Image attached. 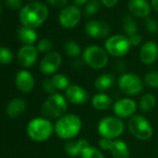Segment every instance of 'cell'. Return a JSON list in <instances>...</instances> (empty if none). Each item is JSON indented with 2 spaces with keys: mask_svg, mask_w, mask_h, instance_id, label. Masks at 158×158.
<instances>
[{
  "mask_svg": "<svg viewBox=\"0 0 158 158\" xmlns=\"http://www.w3.org/2000/svg\"><path fill=\"white\" fill-rule=\"evenodd\" d=\"M125 123L122 119L115 115H108L102 117L98 125L97 131L101 138L109 139H117L125 132Z\"/></svg>",
  "mask_w": 158,
  "mask_h": 158,
  "instance_id": "obj_4",
  "label": "cell"
},
{
  "mask_svg": "<svg viewBox=\"0 0 158 158\" xmlns=\"http://www.w3.org/2000/svg\"><path fill=\"white\" fill-rule=\"evenodd\" d=\"M38 50L34 45H24L18 51V61L23 68L32 67L37 60Z\"/></svg>",
  "mask_w": 158,
  "mask_h": 158,
  "instance_id": "obj_15",
  "label": "cell"
},
{
  "mask_svg": "<svg viewBox=\"0 0 158 158\" xmlns=\"http://www.w3.org/2000/svg\"><path fill=\"white\" fill-rule=\"evenodd\" d=\"M101 1L100 0H90L87 4L85 9V15L87 17H91L95 15L101 9Z\"/></svg>",
  "mask_w": 158,
  "mask_h": 158,
  "instance_id": "obj_31",
  "label": "cell"
},
{
  "mask_svg": "<svg viewBox=\"0 0 158 158\" xmlns=\"http://www.w3.org/2000/svg\"><path fill=\"white\" fill-rule=\"evenodd\" d=\"M1 11H2V7H1V2H0V16H1Z\"/></svg>",
  "mask_w": 158,
  "mask_h": 158,
  "instance_id": "obj_43",
  "label": "cell"
},
{
  "mask_svg": "<svg viewBox=\"0 0 158 158\" xmlns=\"http://www.w3.org/2000/svg\"><path fill=\"white\" fill-rule=\"evenodd\" d=\"M117 86L120 91L127 96L133 97L139 95L144 89V82L137 73H124L118 80Z\"/></svg>",
  "mask_w": 158,
  "mask_h": 158,
  "instance_id": "obj_8",
  "label": "cell"
},
{
  "mask_svg": "<svg viewBox=\"0 0 158 158\" xmlns=\"http://www.w3.org/2000/svg\"><path fill=\"white\" fill-rule=\"evenodd\" d=\"M5 4L8 8L13 10H18L20 9H23L22 0H5Z\"/></svg>",
  "mask_w": 158,
  "mask_h": 158,
  "instance_id": "obj_36",
  "label": "cell"
},
{
  "mask_svg": "<svg viewBox=\"0 0 158 158\" xmlns=\"http://www.w3.org/2000/svg\"><path fill=\"white\" fill-rule=\"evenodd\" d=\"M81 20V12L76 6H66L59 15V22L63 28L73 29Z\"/></svg>",
  "mask_w": 158,
  "mask_h": 158,
  "instance_id": "obj_11",
  "label": "cell"
},
{
  "mask_svg": "<svg viewBox=\"0 0 158 158\" xmlns=\"http://www.w3.org/2000/svg\"><path fill=\"white\" fill-rule=\"evenodd\" d=\"M83 123L75 114H66L56 120L54 124V133L58 138L70 140L73 139L82 130Z\"/></svg>",
  "mask_w": 158,
  "mask_h": 158,
  "instance_id": "obj_1",
  "label": "cell"
},
{
  "mask_svg": "<svg viewBox=\"0 0 158 158\" xmlns=\"http://www.w3.org/2000/svg\"><path fill=\"white\" fill-rule=\"evenodd\" d=\"M42 88H43L44 91L47 94H48L49 96L57 93V89H56L55 86L53 85V82L51 80V78H46V79H44L43 82H42Z\"/></svg>",
  "mask_w": 158,
  "mask_h": 158,
  "instance_id": "obj_34",
  "label": "cell"
},
{
  "mask_svg": "<svg viewBox=\"0 0 158 158\" xmlns=\"http://www.w3.org/2000/svg\"><path fill=\"white\" fill-rule=\"evenodd\" d=\"M47 2L54 8H65L68 0H47Z\"/></svg>",
  "mask_w": 158,
  "mask_h": 158,
  "instance_id": "obj_37",
  "label": "cell"
},
{
  "mask_svg": "<svg viewBox=\"0 0 158 158\" xmlns=\"http://www.w3.org/2000/svg\"><path fill=\"white\" fill-rule=\"evenodd\" d=\"M129 133L139 140H148L153 135V128L148 119L141 114H135L128 119Z\"/></svg>",
  "mask_w": 158,
  "mask_h": 158,
  "instance_id": "obj_7",
  "label": "cell"
},
{
  "mask_svg": "<svg viewBox=\"0 0 158 158\" xmlns=\"http://www.w3.org/2000/svg\"><path fill=\"white\" fill-rule=\"evenodd\" d=\"M15 83L17 89L23 93H30L35 88V78L27 70H21L17 73Z\"/></svg>",
  "mask_w": 158,
  "mask_h": 158,
  "instance_id": "obj_17",
  "label": "cell"
},
{
  "mask_svg": "<svg viewBox=\"0 0 158 158\" xmlns=\"http://www.w3.org/2000/svg\"><path fill=\"white\" fill-rule=\"evenodd\" d=\"M80 158H105V156L101 149L89 144L83 150Z\"/></svg>",
  "mask_w": 158,
  "mask_h": 158,
  "instance_id": "obj_29",
  "label": "cell"
},
{
  "mask_svg": "<svg viewBox=\"0 0 158 158\" xmlns=\"http://www.w3.org/2000/svg\"><path fill=\"white\" fill-rule=\"evenodd\" d=\"M63 50H64V53L66 54V56H68L69 58H72V59H77L82 54L81 47L79 46V44L77 42L73 41V40L67 41L65 43Z\"/></svg>",
  "mask_w": 158,
  "mask_h": 158,
  "instance_id": "obj_27",
  "label": "cell"
},
{
  "mask_svg": "<svg viewBox=\"0 0 158 158\" xmlns=\"http://www.w3.org/2000/svg\"><path fill=\"white\" fill-rule=\"evenodd\" d=\"M151 6L152 8L158 12V0H152L151 1Z\"/></svg>",
  "mask_w": 158,
  "mask_h": 158,
  "instance_id": "obj_42",
  "label": "cell"
},
{
  "mask_svg": "<svg viewBox=\"0 0 158 158\" xmlns=\"http://www.w3.org/2000/svg\"><path fill=\"white\" fill-rule=\"evenodd\" d=\"M73 5L78 8V7H82L86 4H88L89 0H73Z\"/></svg>",
  "mask_w": 158,
  "mask_h": 158,
  "instance_id": "obj_40",
  "label": "cell"
},
{
  "mask_svg": "<svg viewBox=\"0 0 158 158\" xmlns=\"http://www.w3.org/2000/svg\"><path fill=\"white\" fill-rule=\"evenodd\" d=\"M18 37L24 45H33L37 39V34L35 29L23 26L18 30Z\"/></svg>",
  "mask_w": 158,
  "mask_h": 158,
  "instance_id": "obj_25",
  "label": "cell"
},
{
  "mask_svg": "<svg viewBox=\"0 0 158 158\" xmlns=\"http://www.w3.org/2000/svg\"><path fill=\"white\" fill-rule=\"evenodd\" d=\"M108 152L114 158H129L130 151L127 143L120 139H112Z\"/></svg>",
  "mask_w": 158,
  "mask_h": 158,
  "instance_id": "obj_20",
  "label": "cell"
},
{
  "mask_svg": "<svg viewBox=\"0 0 158 158\" xmlns=\"http://www.w3.org/2000/svg\"><path fill=\"white\" fill-rule=\"evenodd\" d=\"M139 60L145 65L153 64L158 59V45L153 41L145 42L139 49Z\"/></svg>",
  "mask_w": 158,
  "mask_h": 158,
  "instance_id": "obj_16",
  "label": "cell"
},
{
  "mask_svg": "<svg viewBox=\"0 0 158 158\" xmlns=\"http://www.w3.org/2000/svg\"><path fill=\"white\" fill-rule=\"evenodd\" d=\"M26 102L22 98H15L11 100L6 108V113L10 118H16L22 115L26 110Z\"/></svg>",
  "mask_w": 158,
  "mask_h": 158,
  "instance_id": "obj_23",
  "label": "cell"
},
{
  "mask_svg": "<svg viewBox=\"0 0 158 158\" xmlns=\"http://www.w3.org/2000/svg\"><path fill=\"white\" fill-rule=\"evenodd\" d=\"M51 80L53 82V85L55 86L57 91H65L72 84L70 82V79L63 73H57L54 75H52Z\"/></svg>",
  "mask_w": 158,
  "mask_h": 158,
  "instance_id": "obj_26",
  "label": "cell"
},
{
  "mask_svg": "<svg viewBox=\"0 0 158 158\" xmlns=\"http://www.w3.org/2000/svg\"><path fill=\"white\" fill-rule=\"evenodd\" d=\"M83 62L93 70H102L109 62V56L104 48L97 45L89 46L82 53Z\"/></svg>",
  "mask_w": 158,
  "mask_h": 158,
  "instance_id": "obj_6",
  "label": "cell"
},
{
  "mask_svg": "<svg viewBox=\"0 0 158 158\" xmlns=\"http://www.w3.org/2000/svg\"><path fill=\"white\" fill-rule=\"evenodd\" d=\"M144 85L152 88L158 89V71H150L143 76Z\"/></svg>",
  "mask_w": 158,
  "mask_h": 158,
  "instance_id": "obj_30",
  "label": "cell"
},
{
  "mask_svg": "<svg viewBox=\"0 0 158 158\" xmlns=\"http://www.w3.org/2000/svg\"><path fill=\"white\" fill-rule=\"evenodd\" d=\"M115 84V78L111 73H103L96 77L94 81V88L98 92L106 93Z\"/></svg>",
  "mask_w": 158,
  "mask_h": 158,
  "instance_id": "obj_21",
  "label": "cell"
},
{
  "mask_svg": "<svg viewBox=\"0 0 158 158\" xmlns=\"http://www.w3.org/2000/svg\"><path fill=\"white\" fill-rule=\"evenodd\" d=\"M64 96L68 102L73 105H84L90 100L89 91L79 85H71L65 90Z\"/></svg>",
  "mask_w": 158,
  "mask_h": 158,
  "instance_id": "obj_12",
  "label": "cell"
},
{
  "mask_svg": "<svg viewBox=\"0 0 158 158\" xmlns=\"http://www.w3.org/2000/svg\"><path fill=\"white\" fill-rule=\"evenodd\" d=\"M138 109L139 107L136 101L127 97L117 100L113 105V112L114 115L120 119H129L136 114Z\"/></svg>",
  "mask_w": 158,
  "mask_h": 158,
  "instance_id": "obj_10",
  "label": "cell"
},
{
  "mask_svg": "<svg viewBox=\"0 0 158 158\" xmlns=\"http://www.w3.org/2000/svg\"><path fill=\"white\" fill-rule=\"evenodd\" d=\"M145 27L151 34L158 33V22L154 18H147L145 22Z\"/></svg>",
  "mask_w": 158,
  "mask_h": 158,
  "instance_id": "obj_35",
  "label": "cell"
},
{
  "mask_svg": "<svg viewBox=\"0 0 158 158\" xmlns=\"http://www.w3.org/2000/svg\"><path fill=\"white\" fill-rule=\"evenodd\" d=\"M48 10L41 2H31L25 5L20 12V20L24 27L35 29L47 20Z\"/></svg>",
  "mask_w": 158,
  "mask_h": 158,
  "instance_id": "obj_2",
  "label": "cell"
},
{
  "mask_svg": "<svg viewBox=\"0 0 158 158\" xmlns=\"http://www.w3.org/2000/svg\"><path fill=\"white\" fill-rule=\"evenodd\" d=\"M128 10L137 18H148L151 13V6L146 0H129Z\"/></svg>",
  "mask_w": 158,
  "mask_h": 158,
  "instance_id": "obj_18",
  "label": "cell"
},
{
  "mask_svg": "<svg viewBox=\"0 0 158 158\" xmlns=\"http://www.w3.org/2000/svg\"><path fill=\"white\" fill-rule=\"evenodd\" d=\"M91 105L97 111H105L113 107L114 101L109 94L98 92L91 98Z\"/></svg>",
  "mask_w": 158,
  "mask_h": 158,
  "instance_id": "obj_22",
  "label": "cell"
},
{
  "mask_svg": "<svg viewBox=\"0 0 158 158\" xmlns=\"http://www.w3.org/2000/svg\"><path fill=\"white\" fill-rule=\"evenodd\" d=\"M27 135L36 142H43L48 139L54 133V124L45 117H35L27 126Z\"/></svg>",
  "mask_w": 158,
  "mask_h": 158,
  "instance_id": "obj_5",
  "label": "cell"
},
{
  "mask_svg": "<svg viewBox=\"0 0 158 158\" xmlns=\"http://www.w3.org/2000/svg\"><path fill=\"white\" fill-rule=\"evenodd\" d=\"M131 45L127 35H114L107 38L104 44V49L108 53L115 58H121L126 56L130 50Z\"/></svg>",
  "mask_w": 158,
  "mask_h": 158,
  "instance_id": "obj_9",
  "label": "cell"
},
{
  "mask_svg": "<svg viewBox=\"0 0 158 158\" xmlns=\"http://www.w3.org/2000/svg\"><path fill=\"white\" fill-rule=\"evenodd\" d=\"M125 67H126V65L122 60H118L115 64V68L118 72H123V70H125Z\"/></svg>",
  "mask_w": 158,
  "mask_h": 158,
  "instance_id": "obj_41",
  "label": "cell"
},
{
  "mask_svg": "<svg viewBox=\"0 0 158 158\" xmlns=\"http://www.w3.org/2000/svg\"><path fill=\"white\" fill-rule=\"evenodd\" d=\"M68 101L64 95L57 92L50 95L43 103L41 113L43 117L49 120H57L67 114Z\"/></svg>",
  "mask_w": 158,
  "mask_h": 158,
  "instance_id": "obj_3",
  "label": "cell"
},
{
  "mask_svg": "<svg viewBox=\"0 0 158 158\" xmlns=\"http://www.w3.org/2000/svg\"><path fill=\"white\" fill-rule=\"evenodd\" d=\"M61 65V56L56 51H51L41 60L39 70L45 75H54Z\"/></svg>",
  "mask_w": 158,
  "mask_h": 158,
  "instance_id": "obj_13",
  "label": "cell"
},
{
  "mask_svg": "<svg viewBox=\"0 0 158 158\" xmlns=\"http://www.w3.org/2000/svg\"><path fill=\"white\" fill-rule=\"evenodd\" d=\"M53 48V43L50 39L48 38H43L41 39L37 46H36V48L38 50V52H41V53H49L51 52V49Z\"/></svg>",
  "mask_w": 158,
  "mask_h": 158,
  "instance_id": "obj_33",
  "label": "cell"
},
{
  "mask_svg": "<svg viewBox=\"0 0 158 158\" xmlns=\"http://www.w3.org/2000/svg\"><path fill=\"white\" fill-rule=\"evenodd\" d=\"M12 51L5 47H0V64H9L13 60Z\"/></svg>",
  "mask_w": 158,
  "mask_h": 158,
  "instance_id": "obj_32",
  "label": "cell"
},
{
  "mask_svg": "<svg viewBox=\"0 0 158 158\" xmlns=\"http://www.w3.org/2000/svg\"><path fill=\"white\" fill-rule=\"evenodd\" d=\"M101 2L102 5H104L106 8L108 9H111V8H114L117 2H118V0H101Z\"/></svg>",
  "mask_w": 158,
  "mask_h": 158,
  "instance_id": "obj_39",
  "label": "cell"
},
{
  "mask_svg": "<svg viewBox=\"0 0 158 158\" xmlns=\"http://www.w3.org/2000/svg\"><path fill=\"white\" fill-rule=\"evenodd\" d=\"M122 25L127 36L138 34V23L133 17L127 15L125 16L122 21Z\"/></svg>",
  "mask_w": 158,
  "mask_h": 158,
  "instance_id": "obj_28",
  "label": "cell"
},
{
  "mask_svg": "<svg viewBox=\"0 0 158 158\" xmlns=\"http://www.w3.org/2000/svg\"><path fill=\"white\" fill-rule=\"evenodd\" d=\"M89 145V142L85 139H70L67 140L64 144V151L66 154L71 157L80 156L83 150Z\"/></svg>",
  "mask_w": 158,
  "mask_h": 158,
  "instance_id": "obj_19",
  "label": "cell"
},
{
  "mask_svg": "<svg viewBox=\"0 0 158 158\" xmlns=\"http://www.w3.org/2000/svg\"><path fill=\"white\" fill-rule=\"evenodd\" d=\"M157 104V99L156 97L152 93H146L143 94L138 102L139 109L143 113H149L152 111Z\"/></svg>",
  "mask_w": 158,
  "mask_h": 158,
  "instance_id": "obj_24",
  "label": "cell"
},
{
  "mask_svg": "<svg viewBox=\"0 0 158 158\" xmlns=\"http://www.w3.org/2000/svg\"><path fill=\"white\" fill-rule=\"evenodd\" d=\"M86 34L95 39H102L111 34L110 25L103 21H90L85 26Z\"/></svg>",
  "mask_w": 158,
  "mask_h": 158,
  "instance_id": "obj_14",
  "label": "cell"
},
{
  "mask_svg": "<svg viewBox=\"0 0 158 158\" xmlns=\"http://www.w3.org/2000/svg\"><path fill=\"white\" fill-rule=\"evenodd\" d=\"M127 37H128V40L130 42L131 47L132 46H139L142 41V37L139 34H136V35H130V36H127Z\"/></svg>",
  "mask_w": 158,
  "mask_h": 158,
  "instance_id": "obj_38",
  "label": "cell"
}]
</instances>
